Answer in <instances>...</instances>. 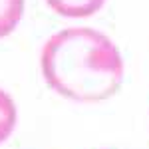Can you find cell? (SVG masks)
<instances>
[{
    "label": "cell",
    "mask_w": 149,
    "mask_h": 149,
    "mask_svg": "<svg viewBox=\"0 0 149 149\" xmlns=\"http://www.w3.org/2000/svg\"><path fill=\"white\" fill-rule=\"evenodd\" d=\"M40 66L48 86L72 102H103L117 93L123 81L117 46L88 26L56 32L42 48Z\"/></svg>",
    "instance_id": "1"
},
{
    "label": "cell",
    "mask_w": 149,
    "mask_h": 149,
    "mask_svg": "<svg viewBox=\"0 0 149 149\" xmlns=\"http://www.w3.org/2000/svg\"><path fill=\"white\" fill-rule=\"evenodd\" d=\"M48 6L60 16L88 18L103 6L105 0H46Z\"/></svg>",
    "instance_id": "2"
},
{
    "label": "cell",
    "mask_w": 149,
    "mask_h": 149,
    "mask_svg": "<svg viewBox=\"0 0 149 149\" xmlns=\"http://www.w3.org/2000/svg\"><path fill=\"white\" fill-rule=\"evenodd\" d=\"M24 0H0V38H6L22 20Z\"/></svg>",
    "instance_id": "3"
},
{
    "label": "cell",
    "mask_w": 149,
    "mask_h": 149,
    "mask_svg": "<svg viewBox=\"0 0 149 149\" xmlns=\"http://www.w3.org/2000/svg\"><path fill=\"white\" fill-rule=\"evenodd\" d=\"M16 127V103L4 90H0V143L10 137Z\"/></svg>",
    "instance_id": "4"
}]
</instances>
